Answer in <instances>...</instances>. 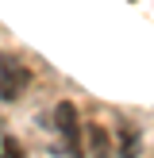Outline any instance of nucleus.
<instances>
[{
  "mask_svg": "<svg viewBox=\"0 0 154 158\" xmlns=\"http://www.w3.org/2000/svg\"><path fill=\"white\" fill-rule=\"evenodd\" d=\"M23 85H27V69L15 58L0 54V100H15L23 93Z\"/></svg>",
  "mask_w": 154,
  "mask_h": 158,
  "instance_id": "nucleus-1",
  "label": "nucleus"
},
{
  "mask_svg": "<svg viewBox=\"0 0 154 158\" xmlns=\"http://www.w3.org/2000/svg\"><path fill=\"white\" fill-rule=\"evenodd\" d=\"M54 120H58L62 135L73 143V139H77V116H73V104H66V100H62V104H58V112H54Z\"/></svg>",
  "mask_w": 154,
  "mask_h": 158,
  "instance_id": "nucleus-2",
  "label": "nucleus"
}]
</instances>
